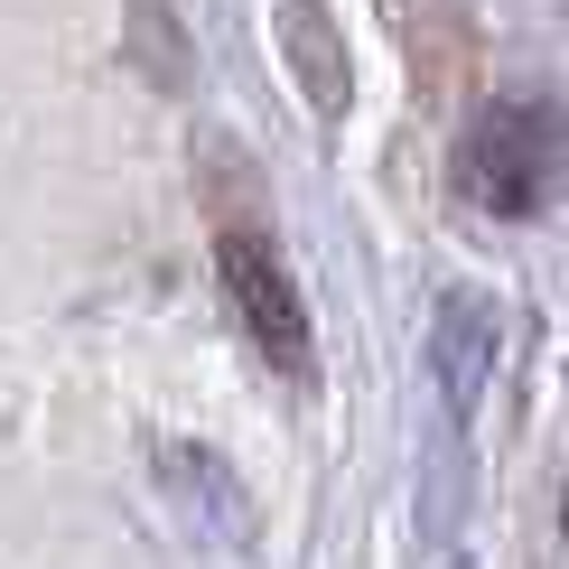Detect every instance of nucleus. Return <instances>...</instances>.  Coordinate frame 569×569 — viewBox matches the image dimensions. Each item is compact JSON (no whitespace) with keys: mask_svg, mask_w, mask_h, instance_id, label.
Wrapping results in <instances>:
<instances>
[{"mask_svg":"<svg viewBox=\"0 0 569 569\" xmlns=\"http://www.w3.org/2000/svg\"><path fill=\"white\" fill-rule=\"evenodd\" d=\"M216 271H224V299H233V318H243V337L262 346L280 373H308V365H318V355H308L299 280H290V262H280L262 233H216Z\"/></svg>","mask_w":569,"mask_h":569,"instance_id":"obj_2","label":"nucleus"},{"mask_svg":"<svg viewBox=\"0 0 569 569\" xmlns=\"http://www.w3.org/2000/svg\"><path fill=\"white\" fill-rule=\"evenodd\" d=\"M569 187V112L541 103V93H513V103H486L477 131L458 140V197L477 216L523 224Z\"/></svg>","mask_w":569,"mask_h":569,"instance_id":"obj_1","label":"nucleus"}]
</instances>
